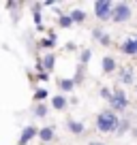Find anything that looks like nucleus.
<instances>
[{"instance_id": "2eb2a0df", "label": "nucleus", "mask_w": 137, "mask_h": 145, "mask_svg": "<svg viewBox=\"0 0 137 145\" xmlns=\"http://www.w3.org/2000/svg\"><path fill=\"white\" fill-rule=\"evenodd\" d=\"M39 45H41L43 49H54V47H56V32H49V36L41 39V43H39Z\"/></svg>"}, {"instance_id": "c85d7f7f", "label": "nucleus", "mask_w": 137, "mask_h": 145, "mask_svg": "<svg viewBox=\"0 0 137 145\" xmlns=\"http://www.w3.org/2000/svg\"><path fill=\"white\" fill-rule=\"evenodd\" d=\"M135 92H137V83H135Z\"/></svg>"}, {"instance_id": "20e7f679", "label": "nucleus", "mask_w": 137, "mask_h": 145, "mask_svg": "<svg viewBox=\"0 0 137 145\" xmlns=\"http://www.w3.org/2000/svg\"><path fill=\"white\" fill-rule=\"evenodd\" d=\"M133 17V11L128 2H116L114 5V13H111V22L114 24H126Z\"/></svg>"}, {"instance_id": "9d476101", "label": "nucleus", "mask_w": 137, "mask_h": 145, "mask_svg": "<svg viewBox=\"0 0 137 145\" xmlns=\"http://www.w3.org/2000/svg\"><path fill=\"white\" fill-rule=\"evenodd\" d=\"M67 128H68V132H71V135H77V137H82L84 132H86V126H84L82 122H77V120H71V118L67 120Z\"/></svg>"}, {"instance_id": "4be33fe9", "label": "nucleus", "mask_w": 137, "mask_h": 145, "mask_svg": "<svg viewBox=\"0 0 137 145\" xmlns=\"http://www.w3.org/2000/svg\"><path fill=\"white\" fill-rule=\"evenodd\" d=\"M103 34H105V30H103V28H94V30H92V39H94V41H101V39H103Z\"/></svg>"}, {"instance_id": "f8f14e48", "label": "nucleus", "mask_w": 137, "mask_h": 145, "mask_svg": "<svg viewBox=\"0 0 137 145\" xmlns=\"http://www.w3.org/2000/svg\"><path fill=\"white\" fill-rule=\"evenodd\" d=\"M68 103H71V100H68L64 94H58V96H54V98H51V107H54L56 111H64V109L68 107Z\"/></svg>"}, {"instance_id": "9b49d317", "label": "nucleus", "mask_w": 137, "mask_h": 145, "mask_svg": "<svg viewBox=\"0 0 137 145\" xmlns=\"http://www.w3.org/2000/svg\"><path fill=\"white\" fill-rule=\"evenodd\" d=\"M39 139H41L43 143H51V141L56 139V130H54V126H43L41 130H39Z\"/></svg>"}, {"instance_id": "b1692460", "label": "nucleus", "mask_w": 137, "mask_h": 145, "mask_svg": "<svg viewBox=\"0 0 137 145\" xmlns=\"http://www.w3.org/2000/svg\"><path fill=\"white\" fill-rule=\"evenodd\" d=\"M99 43H101V45H103V47H109V45H111V36H109V34H107V32H105V34H103V39H101Z\"/></svg>"}, {"instance_id": "f257e3e1", "label": "nucleus", "mask_w": 137, "mask_h": 145, "mask_svg": "<svg viewBox=\"0 0 137 145\" xmlns=\"http://www.w3.org/2000/svg\"><path fill=\"white\" fill-rule=\"evenodd\" d=\"M96 130L99 132H105V135H116L118 130V124H120V115L114 113L111 109H105L96 115Z\"/></svg>"}, {"instance_id": "6ab92c4d", "label": "nucleus", "mask_w": 137, "mask_h": 145, "mask_svg": "<svg viewBox=\"0 0 137 145\" xmlns=\"http://www.w3.org/2000/svg\"><path fill=\"white\" fill-rule=\"evenodd\" d=\"M32 98H34V103H43V100H47V98H49V92H47L45 88H37V90H34V96H32Z\"/></svg>"}, {"instance_id": "0eeeda50", "label": "nucleus", "mask_w": 137, "mask_h": 145, "mask_svg": "<svg viewBox=\"0 0 137 145\" xmlns=\"http://www.w3.org/2000/svg\"><path fill=\"white\" fill-rule=\"evenodd\" d=\"M34 137H39V128L32 126V124H28V126L22 130V135H19V145H28Z\"/></svg>"}, {"instance_id": "4468645a", "label": "nucleus", "mask_w": 137, "mask_h": 145, "mask_svg": "<svg viewBox=\"0 0 137 145\" xmlns=\"http://www.w3.org/2000/svg\"><path fill=\"white\" fill-rule=\"evenodd\" d=\"M68 15H71V19H73V24H84V22H86V17H88L84 9H73Z\"/></svg>"}, {"instance_id": "1a4fd4ad", "label": "nucleus", "mask_w": 137, "mask_h": 145, "mask_svg": "<svg viewBox=\"0 0 137 145\" xmlns=\"http://www.w3.org/2000/svg\"><path fill=\"white\" fill-rule=\"evenodd\" d=\"M54 66H56V54H51V51L43 54V58H41V68H43L45 72H51V71H54Z\"/></svg>"}, {"instance_id": "a211bd4d", "label": "nucleus", "mask_w": 137, "mask_h": 145, "mask_svg": "<svg viewBox=\"0 0 137 145\" xmlns=\"http://www.w3.org/2000/svg\"><path fill=\"white\" fill-rule=\"evenodd\" d=\"M47 111H49V107H47L45 103L34 105V118H47Z\"/></svg>"}, {"instance_id": "c756f323", "label": "nucleus", "mask_w": 137, "mask_h": 145, "mask_svg": "<svg viewBox=\"0 0 137 145\" xmlns=\"http://www.w3.org/2000/svg\"><path fill=\"white\" fill-rule=\"evenodd\" d=\"M17 145H19V143H17Z\"/></svg>"}, {"instance_id": "f03ea898", "label": "nucleus", "mask_w": 137, "mask_h": 145, "mask_svg": "<svg viewBox=\"0 0 137 145\" xmlns=\"http://www.w3.org/2000/svg\"><path fill=\"white\" fill-rule=\"evenodd\" d=\"M107 103H109V109L114 113H124L128 109V96L122 88H116V90H111V98Z\"/></svg>"}, {"instance_id": "7ed1b4c3", "label": "nucleus", "mask_w": 137, "mask_h": 145, "mask_svg": "<svg viewBox=\"0 0 137 145\" xmlns=\"http://www.w3.org/2000/svg\"><path fill=\"white\" fill-rule=\"evenodd\" d=\"M114 5L111 0H96L94 2V17L99 22H109L111 19V13H114Z\"/></svg>"}, {"instance_id": "f3484780", "label": "nucleus", "mask_w": 137, "mask_h": 145, "mask_svg": "<svg viewBox=\"0 0 137 145\" xmlns=\"http://www.w3.org/2000/svg\"><path fill=\"white\" fill-rule=\"evenodd\" d=\"M56 22H58L60 28H71V26H73V19H71V15H68V13H60Z\"/></svg>"}, {"instance_id": "423d86ee", "label": "nucleus", "mask_w": 137, "mask_h": 145, "mask_svg": "<svg viewBox=\"0 0 137 145\" xmlns=\"http://www.w3.org/2000/svg\"><path fill=\"white\" fill-rule=\"evenodd\" d=\"M120 51L124 56H137V34L124 36V41L120 43Z\"/></svg>"}, {"instance_id": "a878e982", "label": "nucleus", "mask_w": 137, "mask_h": 145, "mask_svg": "<svg viewBox=\"0 0 137 145\" xmlns=\"http://www.w3.org/2000/svg\"><path fill=\"white\" fill-rule=\"evenodd\" d=\"M43 7H47V9H51V7H56V2H51V0H47V2H43Z\"/></svg>"}, {"instance_id": "5701e85b", "label": "nucleus", "mask_w": 137, "mask_h": 145, "mask_svg": "<svg viewBox=\"0 0 137 145\" xmlns=\"http://www.w3.org/2000/svg\"><path fill=\"white\" fill-rule=\"evenodd\" d=\"M22 2H7V11H13V13H15V11H19V9H22Z\"/></svg>"}, {"instance_id": "bb28decb", "label": "nucleus", "mask_w": 137, "mask_h": 145, "mask_svg": "<svg viewBox=\"0 0 137 145\" xmlns=\"http://www.w3.org/2000/svg\"><path fill=\"white\" fill-rule=\"evenodd\" d=\"M88 145H107V143H103V141H90Z\"/></svg>"}, {"instance_id": "412c9836", "label": "nucleus", "mask_w": 137, "mask_h": 145, "mask_svg": "<svg viewBox=\"0 0 137 145\" xmlns=\"http://www.w3.org/2000/svg\"><path fill=\"white\" fill-rule=\"evenodd\" d=\"M84 75H86V66H82L79 64V68H77V72H75V77H73V81H75V86H79V83L84 81Z\"/></svg>"}, {"instance_id": "39448f33", "label": "nucleus", "mask_w": 137, "mask_h": 145, "mask_svg": "<svg viewBox=\"0 0 137 145\" xmlns=\"http://www.w3.org/2000/svg\"><path fill=\"white\" fill-rule=\"evenodd\" d=\"M118 83H122V86H131V83H133V86H135V68H133V66H128V64H126V66H120L118 68Z\"/></svg>"}, {"instance_id": "6e6552de", "label": "nucleus", "mask_w": 137, "mask_h": 145, "mask_svg": "<svg viewBox=\"0 0 137 145\" xmlns=\"http://www.w3.org/2000/svg\"><path fill=\"white\" fill-rule=\"evenodd\" d=\"M116 68H118V62H116V58H111V56H105V58L101 60V71H103V75H111Z\"/></svg>"}, {"instance_id": "aec40b11", "label": "nucleus", "mask_w": 137, "mask_h": 145, "mask_svg": "<svg viewBox=\"0 0 137 145\" xmlns=\"http://www.w3.org/2000/svg\"><path fill=\"white\" fill-rule=\"evenodd\" d=\"M90 58H92V49H82V54H79V64L86 66V64L90 62Z\"/></svg>"}, {"instance_id": "ddd939ff", "label": "nucleus", "mask_w": 137, "mask_h": 145, "mask_svg": "<svg viewBox=\"0 0 137 145\" xmlns=\"http://www.w3.org/2000/svg\"><path fill=\"white\" fill-rule=\"evenodd\" d=\"M58 88H60V92L68 94V92H73V90H75V81H73V79H68V77L58 79Z\"/></svg>"}, {"instance_id": "dca6fc26", "label": "nucleus", "mask_w": 137, "mask_h": 145, "mask_svg": "<svg viewBox=\"0 0 137 145\" xmlns=\"http://www.w3.org/2000/svg\"><path fill=\"white\" fill-rule=\"evenodd\" d=\"M128 130H131V120H128V118H120V124H118V130H116V135L122 137V135H126Z\"/></svg>"}, {"instance_id": "393cba45", "label": "nucleus", "mask_w": 137, "mask_h": 145, "mask_svg": "<svg viewBox=\"0 0 137 145\" xmlns=\"http://www.w3.org/2000/svg\"><path fill=\"white\" fill-rule=\"evenodd\" d=\"M101 98H105V100L111 98V90L109 88H101Z\"/></svg>"}, {"instance_id": "cd10ccee", "label": "nucleus", "mask_w": 137, "mask_h": 145, "mask_svg": "<svg viewBox=\"0 0 137 145\" xmlns=\"http://www.w3.org/2000/svg\"><path fill=\"white\" fill-rule=\"evenodd\" d=\"M131 132H133V137L137 139V126H135V128H131Z\"/></svg>"}]
</instances>
